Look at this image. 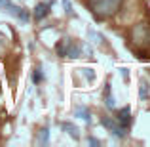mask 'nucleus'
Instances as JSON below:
<instances>
[{
  "label": "nucleus",
  "mask_w": 150,
  "mask_h": 147,
  "mask_svg": "<svg viewBox=\"0 0 150 147\" xmlns=\"http://www.w3.org/2000/svg\"><path fill=\"white\" fill-rule=\"evenodd\" d=\"M61 128L65 130V132L69 134L70 138H74V140H78V138H80V130H78V126L70 124V122H63V124H61Z\"/></svg>",
  "instance_id": "7"
},
{
  "label": "nucleus",
  "mask_w": 150,
  "mask_h": 147,
  "mask_svg": "<svg viewBox=\"0 0 150 147\" xmlns=\"http://www.w3.org/2000/svg\"><path fill=\"white\" fill-rule=\"evenodd\" d=\"M118 122H120L122 126H125V128L129 126V122H131V113H129V107H124V109L118 111Z\"/></svg>",
  "instance_id": "4"
},
{
  "label": "nucleus",
  "mask_w": 150,
  "mask_h": 147,
  "mask_svg": "<svg viewBox=\"0 0 150 147\" xmlns=\"http://www.w3.org/2000/svg\"><path fill=\"white\" fill-rule=\"evenodd\" d=\"M106 105L112 109L114 107V99H112V96H110V88H106Z\"/></svg>",
  "instance_id": "13"
},
{
  "label": "nucleus",
  "mask_w": 150,
  "mask_h": 147,
  "mask_svg": "<svg viewBox=\"0 0 150 147\" xmlns=\"http://www.w3.org/2000/svg\"><path fill=\"white\" fill-rule=\"evenodd\" d=\"M48 140H50V130L42 128L40 130V143H48Z\"/></svg>",
  "instance_id": "9"
},
{
  "label": "nucleus",
  "mask_w": 150,
  "mask_h": 147,
  "mask_svg": "<svg viewBox=\"0 0 150 147\" xmlns=\"http://www.w3.org/2000/svg\"><path fill=\"white\" fill-rule=\"evenodd\" d=\"M88 141H89V143H93V145H99V141H97V140H95V138H89V140H88Z\"/></svg>",
  "instance_id": "17"
},
{
  "label": "nucleus",
  "mask_w": 150,
  "mask_h": 147,
  "mask_svg": "<svg viewBox=\"0 0 150 147\" xmlns=\"http://www.w3.org/2000/svg\"><path fill=\"white\" fill-rule=\"evenodd\" d=\"M4 46H6V40H4V37L0 34V54L4 52Z\"/></svg>",
  "instance_id": "14"
},
{
  "label": "nucleus",
  "mask_w": 150,
  "mask_h": 147,
  "mask_svg": "<svg viewBox=\"0 0 150 147\" xmlns=\"http://www.w3.org/2000/svg\"><path fill=\"white\" fill-rule=\"evenodd\" d=\"M122 2H124V0H88L91 11H93V14H95L99 19H105V17L114 15L118 10H120Z\"/></svg>",
  "instance_id": "1"
},
{
  "label": "nucleus",
  "mask_w": 150,
  "mask_h": 147,
  "mask_svg": "<svg viewBox=\"0 0 150 147\" xmlns=\"http://www.w3.org/2000/svg\"><path fill=\"white\" fill-rule=\"evenodd\" d=\"M76 115H80V118H84V120H89V118H91L86 109H76Z\"/></svg>",
  "instance_id": "11"
},
{
  "label": "nucleus",
  "mask_w": 150,
  "mask_h": 147,
  "mask_svg": "<svg viewBox=\"0 0 150 147\" xmlns=\"http://www.w3.org/2000/svg\"><path fill=\"white\" fill-rule=\"evenodd\" d=\"M8 11H10V14H13L15 17H19L21 21H29V11L23 10V8H19V6H11V4H10Z\"/></svg>",
  "instance_id": "6"
},
{
  "label": "nucleus",
  "mask_w": 150,
  "mask_h": 147,
  "mask_svg": "<svg viewBox=\"0 0 150 147\" xmlns=\"http://www.w3.org/2000/svg\"><path fill=\"white\" fill-rule=\"evenodd\" d=\"M40 78H42V77H40V71L36 69V73H34V82H40Z\"/></svg>",
  "instance_id": "16"
},
{
  "label": "nucleus",
  "mask_w": 150,
  "mask_h": 147,
  "mask_svg": "<svg viewBox=\"0 0 150 147\" xmlns=\"http://www.w3.org/2000/svg\"><path fill=\"white\" fill-rule=\"evenodd\" d=\"M50 4H51V2H48V4H38V6L34 8V19H36V21L44 19L46 15L50 14Z\"/></svg>",
  "instance_id": "5"
},
{
  "label": "nucleus",
  "mask_w": 150,
  "mask_h": 147,
  "mask_svg": "<svg viewBox=\"0 0 150 147\" xmlns=\"http://www.w3.org/2000/svg\"><path fill=\"white\" fill-rule=\"evenodd\" d=\"M0 8H10V0H0Z\"/></svg>",
  "instance_id": "15"
},
{
  "label": "nucleus",
  "mask_w": 150,
  "mask_h": 147,
  "mask_svg": "<svg viewBox=\"0 0 150 147\" xmlns=\"http://www.w3.org/2000/svg\"><path fill=\"white\" fill-rule=\"evenodd\" d=\"M63 8H65L67 15H72V6H70V0H63Z\"/></svg>",
  "instance_id": "12"
},
{
  "label": "nucleus",
  "mask_w": 150,
  "mask_h": 147,
  "mask_svg": "<svg viewBox=\"0 0 150 147\" xmlns=\"http://www.w3.org/2000/svg\"><path fill=\"white\" fill-rule=\"evenodd\" d=\"M70 46H72V44H70L69 38H63V40L57 44V48H55V50H57L59 55H67V54H69V50H70Z\"/></svg>",
  "instance_id": "8"
},
{
  "label": "nucleus",
  "mask_w": 150,
  "mask_h": 147,
  "mask_svg": "<svg viewBox=\"0 0 150 147\" xmlns=\"http://www.w3.org/2000/svg\"><path fill=\"white\" fill-rule=\"evenodd\" d=\"M131 38H133V42H135V46H141V48L150 46V25L148 23H139V25H135Z\"/></svg>",
  "instance_id": "2"
},
{
  "label": "nucleus",
  "mask_w": 150,
  "mask_h": 147,
  "mask_svg": "<svg viewBox=\"0 0 150 147\" xmlns=\"http://www.w3.org/2000/svg\"><path fill=\"white\" fill-rule=\"evenodd\" d=\"M139 96H141V99L148 98V84H146V82H141V94H139Z\"/></svg>",
  "instance_id": "10"
},
{
  "label": "nucleus",
  "mask_w": 150,
  "mask_h": 147,
  "mask_svg": "<svg viewBox=\"0 0 150 147\" xmlns=\"http://www.w3.org/2000/svg\"><path fill=\"white\" fill-rule=\"evenodd\" d=\"M101 124L105 126L106 130H110V132H112L116 138H125V134H127V128H125V126L116 124V122H112L110 118H106V117H103V118H101Z\"/></svg>",
  "instance_id": "3"
}]
</instances>
